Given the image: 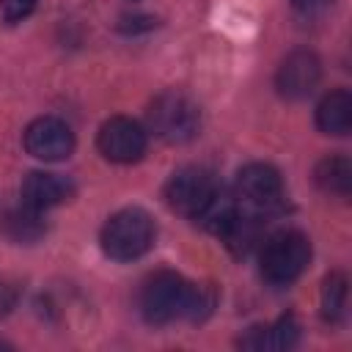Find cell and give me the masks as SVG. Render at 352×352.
Instances as JSON below:
<instances>
[{
	"label": "cell",
	"mask_w": 352,
	"mask_h": 352,
	"mask_svg": "<svg viewBox=\"0 0 352 352\" xmlns=\"http://www.w3.org/2000/svg\"><path fill=\"white\" fill-rule=\"evenodd\" d=\"M192 283L184 280L179 272L160 270L140 283L138 292V311L148 324H168L176 319H187Z\"/></svg>",
	"instance_id": "obj_1"
},
{
	"label": "cell",
	"mask_w": 352,
	"mask_h": 352,
	"mask_svg": "<svg viewBox=\"0 0 352 352\" xmlns=\"http://www.w3.org/2000/svg\"><path fill=\"white\" fill-rule=\"evenodd\" d=\"M308 261H311V242L302 231L283 228L261 242L258 267H261V278L272 286L294 283L305 272Z\"/></svg>",
	"instance_id": "obj_2"
},
{
	"label": "cell",
	"mask_w": 352,
	"mask_h": 352,
	"mask_svg": "<svg viewBox=\"0 0 352 352\" xmlns=\"http://www.w3.org/2000/svg\"><path fill=\"white\" fill-rule=\"evenodd\" d=\"M154 234L157 228L151 214L138 206H126L107 217V223L102 226L99 242L104 256L116 261H132V258H140L154 245Z\"/></svg>",
	"instance_id": "obj_3"
},
{
	"label": "cell",
	"mask_w": 352,
	"mask_h": 352,
	"mask_svg": "<svg viewBox=\"0 0 352 352\" xmlns=\"http://www.w3.org/2000/svg\"><path fill=\"white\" fill-rule=\"evenodd\" d=\"M148 129L165 143H187L201 129V110L187 94L165 91L148 107Z\"/></svg>",
	"instance_id": "obj_4"
},
{
	"label": "cell",
	"mask_w": 352,
	"mask_h": 352,
	"mask_svg": "<svg viewBox=\"0 0 352 352\" xmlns=\"http://www.w3.org/2000/svg\"><path fill=\"white\" fill-rule=\"evenodd\" d=\"M220 195V184L212 170L201 165L179 168L165 184V204L190 220H198Z\"/></svg>",
	"instance_id": "obj_5"
},
{
	"label": "cell",
	"mask_w": 352,
	"mask_h": 352,
	"mask_svg": "<svg viewBox=\"0 0 352 352\" xmlns=\"http://www.w3.org/2000/svg\"><path fill=\"white\" fill-rule=\"evenodd\" d=\"M96 146L104 160L129 165L146 154V129L126 116H113L99 126Z\"/></svg>",
	"instance_id": "obj_6"
},
{
	"label": "cell",
	"mask_w": 352,
	"mask_h": 352,
	"mask_svg": "<svg viewBox=\"0 0 352 352\" xmlns=\"http://www.w3.org/2000/svg\"><path fill=\"white\" fill-rule=\"evenodd\" d=\"M25 151L44 162H60L74 151V132L55 116H41L25 129Z\"/></svg>",
	"instance_id": "obj_7"
},
{
	"label": "cell",
	"mask_w": 352,
	"mask_h": 352,
	"mask_svg": "<svg viewBox=\"0 0 352 352\" xmlns=\"http://www.w3.org/2000/svg\"><path fill=\"white\" fill-rule=\"evenodd\" d=\"M319 80H322V60L311 50H294V52H289L280 60L278 74H275L278 94L286 96V99H292V102H300V99L311 96L314 88L319 85Z\"/></svg>",
	"instance_id": "obj_8"
},
{
	"label": "cell",
	"mask_w": 352,
	"mask_h": 352,
	"mask_svg": "<svg viewBox=\"0 0 352 352\" xmlns=\"http://www.w3.org/2000/svg\"><path fill=\"white\" fill-rule=\"evenodd\" d=\"M236 198L253 209H272L283 198V179L267 162H250L236 173Z\"/></svg>",
	"instance_id": "obj_9"
},
{
	"label": "cell",
	"mask_w": 352,
	"mask_h": 352,
	"mask_svg": "<svg viewBox=\"0 0 352 352\" xmlns=\"http://www.w3.org/2000/svg\"><path fill=\"white\" fill-rule=\"evenodd\" d=\"M74 192L72 182L60 173H47V170H33L25 176L22 187H19V195H22V204L44 212V209H52L63 201H69Z\"/></svg>",
	"instance_id": "obj_10"
},
{
	"label": "cell",
	"mask_w": 352,
	"mask_h": 352,
	"mask_svg": "<svg viewBox=\"0 0 352 352\" xmlns=\"http://www.w3.org/2000/svg\"><path fill=\"white\" fill-rule=\"evenodd\" d=\"M300 338V322L286 314L280 319H275L272 324H258V327H250L245 338H239V346L245 349H272V352H280V349H292Z\"/></svg>",
	"instance_id": "obj_11"
},
{
	"label": "cell",
	"mask_w": 352,
	"mask_h": 352,
	"mask_svg": "<svg viewBox=\"0 0 352 352\" xmlns=\"http://www.w3.org/2000/svg\"><path fill=\"white\" fill-rule=\"evenodd\" d=\"M316 126L324 135H336V138H341L352 129V96L344 88L330 91L316 104Z\"/></svg>",
	"instance_id": "obj_12"
},
{
	"label": "cell",
	"mask_w": 352,
	"mask_h": 352,
	"mask_svg": "<svg viewBox=\"0 0 352 352\" xmlns=\"http://www.w3.org/2000/svg\"><path fill=\"white\" fill-rule=\"evenodd\" d=\"M314 179H316V184H319L322 192L346 198L349 190H352V162H349L346 157H341V154L324 157V160L316 165Z\"/></svg>",
	"instance_id": "obj_13"
},
{
	"label": "cell",
	"mask_w": 352,
	"mask_h": 352,
	"mask_svg": "<svg viewBox=\"0 0 352 352\" xmlns=\"http://www.w3.org/2000/svg\"><path fill=\"white\" fill-rule=\"evenodd\" d=\"M0 226L3 231L14 239V242H36L41 234H44V223H41V212L28 206V204H19L14 209H8L3 217H0Z\"/></svg>",
	"instance_id": "obj_14"
},
{
	"label": "cell",
	"mask_w": 352,
	"mask_h": 352,
	"mask_svg": "<svg viewBox=\"0 0 352 352\" xmlns=\"http://www.w3.org/2000/svg\"><path fill=\"white\" fill-rule=\"evenodd\" d=\"M346 278L344 272H330L322 283V316L327 322H338L346 308Z\"/></svg>",
	"instance_id": "obj_15"
},
{
	"label": "cell",
	"mask_w": 352,
	"mask_h": 352,
	"mask_svg": "<svg viewBox=\"0 0 352 352\" xmlns=\"http://www.w3.org/2000/svg\"><path fill=\"white\" fill-rule=\"evenodd\" d=\"M36 8V0H0V14L8 25L22 22L25 16H30Z\"/></svg>",
	"instance_id": "obj_16"
},
{
	"label": "cell",
	"mask_w": 352,
	"mask_h": 352,
	"mask_svg": "<svg viewBox=\"0 0 352 352\" xmlns=\"http://www.w3.org/2000/svg\"><path fill=\"white\" fill-rule=\"evenodd\" d=\"M11 302H14V294H11V289L0 280V314H6V311L11 308Z\"/></svg>",
	"instance_id": "obj_17"
},
{
	"label": "cell",
	"mask_w": 352,
	"mask_h": 352,
	"mask_svg": "<svg viewBox=\"0 0 352 352\" xmlns=\"http://www.w3.org/2000/svg\"><path fill=\"white\" fill-rule=\"evenodd\" d=\"M294 8H300V11H314V8H319L324 0H289Z\"/></svg>",
	"instance_id": "obj_18"
}]
</instances>
